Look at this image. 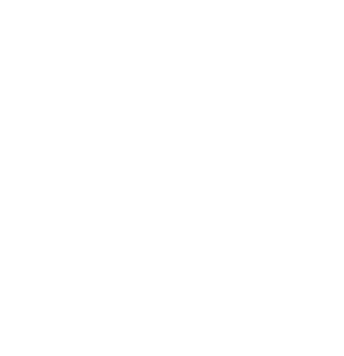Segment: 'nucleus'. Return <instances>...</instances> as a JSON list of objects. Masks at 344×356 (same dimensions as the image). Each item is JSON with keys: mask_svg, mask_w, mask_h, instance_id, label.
Segmentation results:
<instances>
[]
</instances>
